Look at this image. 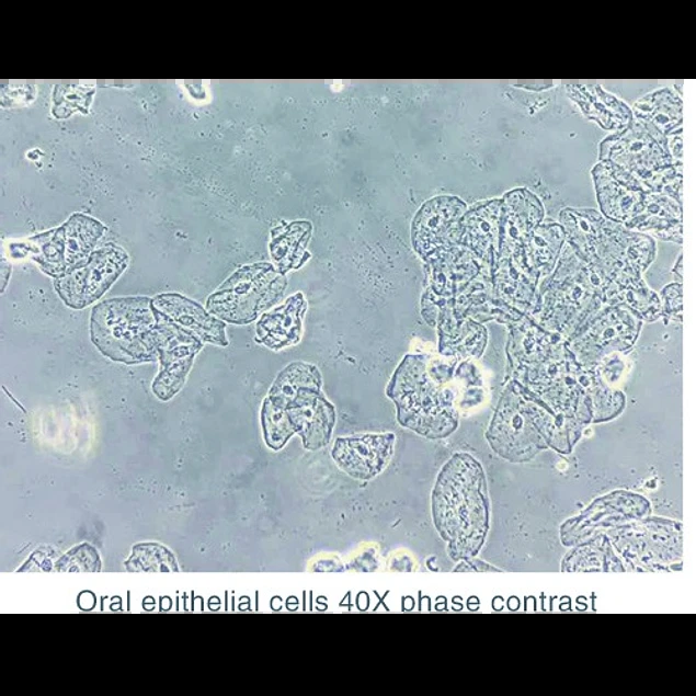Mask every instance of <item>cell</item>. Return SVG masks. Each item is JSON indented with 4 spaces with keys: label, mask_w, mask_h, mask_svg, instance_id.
<instances>
[{
    "label": "cell",
    "mask_w": 696,
    "mask_h": 696,
    "mask_svg": "<svg viewBox=\"0 0 696 696\" xmlns=\"http://www.w3.org/2000/svg\"><path fill=\"white\" fill-rule=\"evenodd\" d=\"M431 517L454 561L475 558L490 529L484 469L471 454L454 453L440 469L431 492Z\"/></svg>",
    "instance_id": "cell-1"
},
{
    "label": "cell",
    "mask_w": 696,
    "mask_h": 696,
    "mask_svg": "<svg viewBox=\"0 0 696 696\" xmlns=\"http://www.w3.org/2000/svg\"><path fill=\"white\" fill-rule=\"evenodd\" d=\"M456 364L441 354H407L401 360L386 387L400 426L427 440H443L457 430Z\"/></svg>",
    "instance_id": "cell-2"
},
{
    "label": "cell",
    "mask_w": 696,
    "mask_h": 696,
    "mask_svg": "<svg viewBox=\"0 0 696 696\" xmlns=\"http://www.w3.org/2000/svg\"><path fill=\"white\" fill-rule=\"evenodd\" d=\"M604 307L591 284L587 264L567 243L555 270L539 285L527 316L568 340Z\"/></svg>",
    "instance_id": "cell-3"
},
{
    "label": "cell",
    "mask_w": 696,
    "mask_h": 696,
    "mask_svg": "<svg viewBox=\"0 0 696 696\" xmlns=\"http://www.w3.org/2000/svg\"><path fill=\"white\" fill-rule=\"evenodd\" d=\"M159 312L147 296L109 298L90 315V339L109 360L125 365L157 361L153 330Z\"/></svg>",
    "instance_id": "cell-4"
},
{
    "label": "cell",
    "mask_w": 696,
    "mask_h": 696,
    "mask_svg": "<svg viewBox=\"0 0 696 696\" xmlns=\"http://www.w3.org/2000/svg\"><path fill=\"white\" fill-rule=\"evenodd\" d=\"M287 284L286 275L270 262L246 264L207 297L205 308L226 323L246 326L275 307Z\"/></svg>",
    "instance_id": "cell-5"
},
{
    "label": "cell",
    "mask_w": 696,
    "mask_h": 696,
    "mask_svg": "<svg viewBox=\"0 0 696 696\" xmlns=\"http://www.w3.org/2000/svg\"><path fill=\"white\" fill-rule=\"evenodd\" d=\"M614 550L628 568L664 570L681 561L682 524L659 516H646L605 532Z\"/></svg>",
    "instance_id": "cell-6"
},
{
    "label": "cell",
    "mask_w": 696,
    "mask_h": 696,
    "mask_svg": "<svg viewBox=\"0 0 696 696\" xmlns=\"http://www.w3.org/2000/svg\"><path fill=\"white\" fill-rule=\"evenodd\" d=\"M484 437L501 458L523 464L548 448L525 413L518 383L507 379L490 419Z\"/></svg>",
    "instance_id": "cell-7"
},
{
    "label": "cell",
    "mask_w": 696,
    "mask_h": 696,
    "mask_svg": "<svg viewBox=\"0 0 696 696\" xmlns=\"http://www.w3.org/2000/svg\"><path fill=\"white\" fill-rule=\"evenodd\" d=\"M641 327L642 321L626 306H605L567 340V346L579 365L593 368L612 353L630 351Z\"/></svg>",
    "instance_id": "cell-8"
},
{
    "label": "cell",
    "mask_w": 696,
    "mask_h": 696,
    "mask_svg": "<svg viewBox=\"0 0 696 696\" xmlns=\"http://www.w3.org/2000/svg\"><path fill=\"white\" fill-rule=\"evenodd\" d=\"M129 255L119 246L106 243L85 260L69 266L54 278V288L62 303L81 310L99 300L127 269Z\"/></svg>",
    "instance_id": "cell-9"
},
{
    "label": "cell",
    "mask_w": 696,
    "mask_h": 696,
    "mask_svg": "<svg viewBox=\"0 0 696 696\" xmlns=\"http://www.w3.org/2000/svg\"><path fill=\"white\" fill-rule=\"evenodd\" d=\"M598 160L616 164L638 180L646 191L655 173L675 164L666 148L636 118L601 141Z\"/></svg>",
    "instance_id": "cell-10"
},
{
    "label": "cell",
    "mask_w": 696,
    "mask_h": 696,
    "mask_svg": "<svg viewBox=\"0 0 696 696\" xmlns=\"http://www.w3.org/2000/svg\"><path fill=\"white\" fill-rule=\"evenodd\" d=\"M153 343L159 370L152 380L151 390L160 401L167 402L183 388L204 343L161 312L153 330Z\"/></svg>",
    "instance_id": "cell-11"
},
{
    "label": "cell",
    "mask_w": 696,
    "mask_h": 696,
    "mask_svg": "<svg viewBox=\"0 0 696 696\" xmlns=\"http://www.w3.org/2000/svg\"><path fill=\"white\" fill-rule=\"evenodd\" d=\"M650 502L641 494L615 490L595 499L579 515L560 526L564 546H575L609 528L649 516Z\"/></svg>",
    "instance_id": "cell-12"
},
{
    "label": "cell",
    "mask_w": 696,
    "mask_h": 696,
    "mask_svg": "<svg viewBox=\"0 0 696 696\" xmlns=\"http://www.w3.org/2000/svg\"><path fill=\"white\" fill-rule=\"evenodd\" d=\"M422 316L436 327L438 353L460 360H478L488 343V331L482 323L458 317L453 310L452 299L436 297L432 293L423 296Z\"/></svg>",
    "instance_id": "cell-13"
},
{
    "label": "cell",
    "mask_w": 696,
    "mask_h": 696,
    "mask_svg": "<svg viewBox=\"0 0 696 696\" xmlns=\"http://www.w3.org/2000/svg\"><path fill=\"white\" fill-rule=\"evenodd\" d=\"M467 205L452 195L436 196L417 213L411 228V239L419 255L430 261L437 252L460 244L461 219Z\"/></svg>",
    "instance_id": "cell-14"
},
{
    "label": "cell",
    "mask_w": 696,
    "mask_h": 696,
    "mask_svg": "<svg viewBox=\"0 0 696 696\" xmlns=\"http://www.w3.org/2000/svg\"><path fill=\"white\" fill-rule=\"evenodd\" d=\"M396 444V434L357 433L339 436L331 448L334 464L353 479L368 481L389 465Z\"/></svg>",
    "instance_id": "cell-15"
},
{
    "label": "cell",
    "mask_w": 696,
    "mask_h": 696,
    "mask_svg": "<svg viewBox=\"0 0 696 696\" xmlns=\"http://www.w3.org/2000/svg\"><path fill=\"white\" fill-rule=\"evenodd\" d=\"M591 173L601 214L626 226L640 210L647 191L632 175L607 160H600Z\"/></svg>",
    "instance_id": "cell-16"
},
{
    "label": "cell",
    "mask_w": 696,
    "mask_h": 696,
    "mask_svg": "<svg viewBox=\"0 0 696 696\" xmlns=\"http://www.w3.org/2000/svg\"><path fill=\"white\" fill-rule=\"evenodd\" d=\"M286 411L305 449L313 452L329 444L336 423V411L322 392V387L303 389Z\"/></svg>",
    "instance_id": "cell-17"
},
{
    "label": "cell",
    "mask_w": 696,
    "mask_h": 696,
    "mask_svg": "<svg viewBox=\"0 0 696 696\" xmlns=\"http://www.w3.org/2000/svg\"><path fill=\"white\" fill-rule=\"evenodd\" d=\"M544 215L543 203L529 190L518 187L505 193L501 198L499 258L517 253Z\"/></svg>",
    "instance_id": "cell-18"
},
{
    "label": "cell",
    "mask_w": 696,
    "mask_h": 696,
    "mask_svg": "<svg viewBox=\"0 0 696 696\" xmlns=\"http://www.w3.org/2000/svg\"><path fill=\"white\" fill-rule=\"evenodd\" d=\"M152 298L153 307L203 343L227 346L226 322L216 318L196 300L180 293H161Z\"/></svg>",
    "instance_id": "cell-19"
},
{
    "label": "cell",
    "mask_w": 696,
    "mask_h": 696,
    "mask_svg": "<svg viewBox=\"0 0 696 696\" xmlns=\"http://www.w3.org/2000/svg\"><path fill=\"white\" fill-rule=\"evenodd\" d=\"M308 303L301 292L288 296L282 304L262 313L255 323L254 341L278 352L298 344Z\"/></svg>",
    "instance_id": "cell-20"
},
{
    "label": "cell",
    "mask_w": 696,
    "mask_h": 696,
    "mask_svg": "<svg viewBox=\"0 0 696 696\" xmlns=\"http://www.w3.org/2000/svg\"><path fill=\"white\" fill-rule=\"evenodd\" d=\"M501 199L475 205L461 219L460 244L468 248L488 269L499 259Z\"/></svg>",
    "instance_id": "cell-21"
},
{
    "label": "cell",
    "mask_w": 696,
    "mask_h": 696,
    "mask_svg": "<svg viewBox=\"0 0 696 696\" xmlns=\"http://www.w3.org/2000/svg\"><path fill=\"white\" fill-rule=\"evenodd\" d=\"M429 262L432 266L430 293L444 299H453L481 271L491 272L463 244L437 252Z\"/></svg>",
    "instance_id": "cell-22"
},
{
    "label": "cell",
    "mask_w": 696,
    "mask_h": 696,
    "mask_svg": "<svg viewBox=\"0 0 696 696\" xmlns=\"http://www.w3.org/2000/svg\"><path fill=\"white\" fill-rule=\"evenodd\" d=\"M625 227L663 241L682 243V202L647 191L640 210Z\"/></svg>",
    "instance_id": "cell-23"
},
{
    "label": "cell",
    "mask_w": 696,
    "mask_h": 696,
    "mask_svg": "<svg viewBox=\"0 0 696 696\" xmlns=\"http://www.w3.org/2000/svg\"><path fill=\"white\" fill-rule=\"evenodd\" d=\"M564 244L566 233L559 223L540 224L510 259L539 283L555 270Z\"/></svg>",
    "instance_id": "cell-24"
},
{
    "label": "cell",
    "mask_w": 696,
    "mask_h": 696,
    "mask_svg": "<svg viewBox=\"0 0 696 696\" xmlns=\"http://www.w3.org/2000/svg\"><path fill=\"white\" fill-rule=\"evenodd\" d=\"M631 112L665 148L668 137L682 133L683 103L671 88L644 95L634 104Z\"/></svg>",
    "instance_id": "cell-25"
},
{
    "label": "cell",
    "mask_w": 696,
    "mask_h": 696,
    "mask_svg": "<svg viewBox=\"0 0 696 696\" xmlns=\"http://www.w3.org/2000/svg\"><path fill=\"white\" fill-rule=\"evenodd\" d=\"M566 90L584 116L605 130L619 132L634 119L629 106L600 84H567Z\"/></svg>",
    "instance_id": "cell-26"
},
{
    "label": "cell",
    "mask_w": 696,
    "mask_h": 696,
    "mask_svg": "<svg viewBox=\"0 0 696 696\" xmlns=\"http://www.w3.org/2000/svg\"><path fill=\"white\" fill-rule=\"evenodd\" d=\"M493 295L528 315L535 305L538 282L532 278L512 259L499 258L491 272Z\"/></svg>",
    "instance_id": "cell-27"
},
{
    "label": "cell",
    "mask_w": 696,
    "mask_h": 696,
    "mask_svg": "<svg viewBox=\"0 0 696 696\" xmlns=\"http://www.w3.org/2000/svg\"><path fill=\"white\" fill-rule=\"evenodd\" d=\"M311 226L306 221H295L272 230L270 255L272 264L283 275L298 270L308 260L306 246Z\"/></svg>",
    "instance_id": "cell-28"
},
{
    "label": "cell",
    "mask_w": 696,
    "mask_h": 696,
    "mask_svg": "<svg viewBox=\"0 0 696 696\" xmlns=\"http://www.w3.org/2000/svg\"><path fill=\"white\" fill-rule=\"evenodd\" d=\"M19 255L30 258L39 270L54 278L60 277L68 269L66 261L65 232L62 226L33 236L24 243L13 244Z\"/></svg>",
    "instance_id": "cell-29"
},
{
    "label": "cell",
    "mask_w": 696,
    "mask_h": 696,
    "mask_svg": "<svg viewBox=\"0 0 696 696\" xmlns=\"http://www.w3.org/2000/svg\"><path fill=\"white\" fill-rule=\"evenodd\" d=\"M624 568L605 533L575 545L561 562L562 571H624Z\"/></svg>",
    "instance_id": "cell-30"
},
{
    "label": "cell",
    "mask_w": 696,
    "mask_h": 696,
    "mask_svg": "<svg viewBox=\"0 0 696 696\" xmlns=\"http://www.w3.org/2000/svg\"><path fill=\"white\" fill-rule=\"evenodd\" d=\"M308 387H322V376L313 364L296 361L287 364L273 380L266 397L287 408L297 395Z\"/></svg>",
    "instance_id": "cell-31"
},
{
    "label": "cell",
    "mask_w": 696,
    "mask_h": 696,
    "mask_svg": "<svg viewBox=\"0 0 696 696\" xmlns=\"http://www.w3.org/2000/svg\"><path fill=\"white\" fill-rule=\"evenodd\" d=\"M61 226L68 267L85 260L105 231L102 223L82 213H73Z\"/></svg>",
    "instance_id": "cell-32"
},
{
    "label": "cell",
    "mask_w": 696,
    "mask_h": 696,
    "mask_svg": "<svg viewBox=\"0 0 696 696\" xmlns=\"http://www.w3.org/2000/svg\"><path fill=\"white\" fill-rule=\"evenodd\" d=\"M578 379L590 399L592 422L611 421L624 411L626 397L623 391L603 383L594 368L581 366Z\"/></svg>",
    "instance_id": "cell-33"
},
{
    "label": "cell",
    "mask_w": 696,
    "mask_h": 696,
    "mask_svg": "<svg viewBox=\"0 0 696 696\" xmlns=\"http://www.w3.org/2000/svg\"><path fill=\"white\" fill-rule=\"evenodd\" d=\"M260 424L265 445L274 450H281L295 435L285 408L274 403L267 397L262 401L260 409Z\"/></svg>",
    "instance_id": "cell-34"
},
{
    "label": "cell",
    "mask_w": 696,
    "mask_h": 696,
    "mask_svg": "<svg viewBox=\"0 0 696 696\" xmlns=\"http://www.w3.org/2000/svg\"><path fill=\"white\" fill-rule=\"evenodd\" d=\"M125 567L132 572H174L179 570L173 552L166 546L153 541L136 544L125 562Z\"/></svg>",
    "instance_id": "cell-35"
},
{
    "label": "cell",
    "mask_w": 696,
    "mask_h": 696,
    "mask_svg": "<svg viewBox=\"0 0 696 696\" xmlns=\"http://www.w3.org/2000/svg\"><path fill=\"white\" fill-rule=\"evenodd\" d=\"M620 305L630 309L641 321L653 322L662 318L660 297L642 278L623 290Z\"/></svg>",
    "instance_id": "cell-36"
},
{
    "label": "cell",
    "mask_w": 696,
    "mask_h": 696,
    "mask_svg": "<svg viewBox=\"0 0 696 696\" xmlns=\"http://www.w3.org/2000/svg\"><path fill=\"white\" fill-rule=\"evenodd\" d=\"M100 567L95 548L87 543L73 547L55 566L58 571H99Z\"/></svg>",
    "instance_id": "cell-37"
},
{
    "label": "cell",
    "mask_w": 696,
    "mask_h": 696,
    "mask_svg": "<svg viewBox=\"0 0 696 696\" xmlns=\"http://www.w3.org/2000/svg\"><path fill=\"white\" fill-rule=\"evenodd\" d=\"M607 386L619 389L621 384L627 378L630 369L629 361L625 353H612L593 367Z\"/></svg>",
    "instance_id": "cell-38"
},
{
    "label": "cell",
    "mask_w": 696,
    "mask_h": 696,
    "mask_svg": "<svg viewBox=\"0 0 696 696\" xmlns=\"http://www.w3.org/2000/svg\"><path fill=\"white\" fill-rule=\"evenodd\" d=\"M662 318L665 323L682 321V284L673 282L660 292Z\"/></svg>",
    "instance_id": "cell-39"
},
{
    "label": "cell",
    "mask_w": 696,
    "mask_h": 696,
    "mask_svg": "<svg viewBox=\"0 0 696 696\" xmlns=\"http://www.w3.org/2000/svg\"><path fill=\"white\" fill-rule=\"evenodd\" d=\"M455 571H498V570L483 561L471 558L468 560H463L457 566Z\"/></svg>",
    "instance_id": "cell-40"
},
{
    "label": "cell",
    "mask_w": 696,
    "mask_h": 696,
    "mask_svg": "<svg viewBox=\"0 0 696 696\" xmlns=\"http://www.w3.org/2000/svg\"><path fill=\"white\" fill-rule=\"evenodd\" d=\"M682 258H683L682 254H680L672 269V273L674 274L675 282L677 283H681L683 277Z\"/></svg>",
    "instance_id": "cell-41"
}]
</instances>
